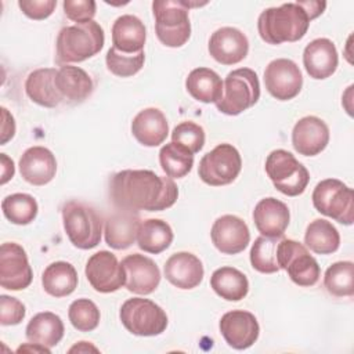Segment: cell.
<instances>
[{
  "label": "cell",
  "instance_id": "cell-1",
  "mask_svg": "<svg viewBox=\"0 0 354 354\" xmlns=\"http://www.w3.org/2000/svg\"><path fill=\"white\" fill-rule=\"evenodd\" d=\"M109 192L116 207L136 212L166 210L178 196V188L170 177L145 169L118 171L111 178Z\"/></svg>",
  "mask_w": 354,
  "mask_h": 354
},
{
  "label": "cell",
  "instance_id": "cell-2",
  "mask_svg": "<svg viewBox=\"0 0 354 354\" xmlns=\"http://www.w3.org/2000/svg\"><path fill=\"white\" fill-rule=\"evenodd\" d=\"M307 12L296 3H283L279 7L266 8L257 19L260 37L268 44L297 41L304 37L310 26Z\"/></svg>",
  "mask_w": 354,
  "mask_h": 354
},
{
  "label": "cell",
  "instance_id": "cell-3",
  "mask_svg": "<svg viewBox=\"0 0 354 354\" xmlns=\"http://www.w3.org/2000/svg\"><path fill=\"white\" fill-rule=\"evenodd\" d=\"M104 41V29L94 19L64 26L57 36V61L62 65L86 61L101 51Z\"/></svg>",
  "mask_w": 354,
  "mask_h": 354
},
{
  "label": "cell",
  "instance_id": "cell-4",
  "mask_svg": "<svg viewBox=\"0 0 354 354\" xmlns=\"http://www.w3.org/2000/svg\"><path fill=\"white\" fill-rule=\"evenodd\" d=\"M260 98V82L250 68L231 71L223 82V95L216 102L221 113L235 116L253 106Z\"/></svg>",
  "mask_w": 354,
  "mask_h": 354
},
{
  "label": "cell",
  "instance_id": "cell-5",
  "mask_svg": "<svg viewBox=\"0 0 354 354\" xmlns=\"http://www.w3.org/2000/svg\"><path fill=\"white\" fill-rule=\"evenodd\" d=\"M61 212L64 230L75 248L87 250L100 243L102 220L91 206L77 201H68Z\"/></svg>",
  "mask_w": 354,
  "mask_h": 354
},
{
  "label": "cell",
  "instance_id": "cell-6",
  "mask_svg": "<svg viewBox=\"0 0 354 354\" xmlns=\"http://www.w3.org/2000/svg\"><path fill=\"white\" fill-rule=\"evenodd\" d=\"M189 8L184 0H155L152 12L155 18V32L166 47H181L191 36Z\"/></svg>",
  "mask_w": 354,
  "mask_h": 354
},
{
  "label": "cell",
  "instance_id": "cell-7",
  "mask_svg": "<svg viewBox=\"0 0 354 354\" xmlns=\"http://www.w3.org/2000/svg\"><path fill=\"white\" fill-rule=\"evenodd\" d=\"M313 205L321 214L335 221L351 225L354 221V194L350 187L337 178L319 181L313 191Z\"/></svg>",
  "mask_w": 354,
  "mask_h": 354
},
{
  "label": "cell",
  "instance_id": "cell-8",
  "mask_svg": "<svg viewBox=\"0 0 354 354\" xmlns=\"http://www.w3.org/2000/svg\"><path fill=\"white\" fill-rule=\"evenodd\" d=\"M264 167L274 187L283 195H301L308 185V170L289 151L274 149L267 156Z\"/></svg>",
  "mask_w": 354,
  "mask_h": 354
},
{
  "label": "cell",
  "instance_id": "cell-9",
  "mask_svg": "<svg viewBox=\"0 0 354 354\" xmlns=\"http://www.w3.org/2000/svg\"><path fill=\"white\" fill-rule=\"evenodd\" d=\"M123 326L136 336H158L167 326V315L149 299H127L119 311Z\"/></svg>",
  "mask_w": 354,
  "mask_h": 354
},
{
  "label": "cell",
  "instance_id": "cell-10",
  "mask_svg": "<svg viewBox=\"0 0 354 354\" xmlns=\"http://www.w3.org/2000/svg\"><path fill=\"white\" fill-rule=\"evenodd\" d=\"M278 266L286 270L289 278L299 286H313L318 282L321 268L307 248L297 241L281 238L277 249Z\"/></svg>",
  "mask_w": 354,
  "mask_h": 354
},
{
  "label": "cell",
  "instance_id": "cell-11",
  "mask_svg": "<svg viewBox=\"0 0 354 354\" xmlns=\"http://www.w3.org/2000/svg\"><path fill=\"white\" fill-rule=\"evenodd\" d=\"M242 169V159L238 149L231 144H218L205 153L199 162L198 174L201 180L212 187L231 184Z\"/></svg>",
  "mask_w": 354,
  "mask_h": 354
},
{
  "label": "cell",
  "instance_id": "cell-12",
  "mask_svg": "<svg viewBox=\"0 0 354 354\" xmlns=\"http://www.w3.org/2000/svg\"><path fill=\"white\" fill-rule=\"evenodd\" d=\"M264 84L267 91L279 101L295 98L303 86L301 71L289 58L272 59L264 71Z\"/></svg>",
  "mask_w": 354,
  "mask_h": 354
},
{
  "label": "cell",
  "instance_id": "cell-13",
  "mask_svg": "<svg viewBox=\"0 0 354 354\" xmlns=\"http://www.w3.org/2000/svg\"><path fill=\"white\" fill-rule=\"evenodd\" d=\"M33 279L25 249L15 242H4L0 248V285L8 290H22Z\"/></svg>",
  "mask_w": 354,
  "mask_h": 354
},
{
  "label": "cell",
  "instance_id": "cell-14",
  "mask_svg": "<svg viewBox=\"0 0 354 354\" xmlns=\"http://www.w3.org/2000/svg\"><path fill=\"white\" fill-rule=\"evenodd\" d=\"M86 278L91 288L100 293L119 290L126 281L124 270L116 256L108 250L94 253L86 263Z\"/></svg>",
  "mask_w": 354,
  "mask_h": 354
},
{
  "label": "cell",
  "instance_id": "cell-15",
  "mask_svg": "<svg viewBox=\"0 0 354 354\" xmlns=\"http://www.w3.org/2000/svg\"><path fill=\"white\" fill-rule=\"evenodd\" d=\"M220 332L227 344L235 350H245L259 339L260 326L256 317L245 310H232L220 319Z\"/></svg>",
  "mask_w": 354,
  "mask_h": 354
},
{
  "label": "cell",
  "instance_id": "cell-16",
  "mask_svg": "<svg viewBox=\"0 0 354 354\" xmlns=\"http://www.w3.org/2000/svg\"><path fill=\"white\" fill-rule=\"evenodd\" d=\"M126 281L124 286L136 295H151L159 286L160 270L155 261L144 254H127L122 260Z\"/></svg>",
  "mask_w": 354,
  "mask_h": 354
},
{
  "label": "cell",
  "instance_id": "cell-17",
  "mask_svg": "<svg viewBox=\"0 0 354 354\" xmlns=\"http://www.w3.org/2000/svg\"><path fill=\"white\" fill-rule=\"evenodd\" d=\"M210 236L216 249L224 254H238L243 252L250 241L246 223L234 214L218 217L212 225Z\"/></svg>",
  "mask_w": 354,
  "mask_h": 354
},
{
  "label": "cell",
  "instance_id": "cell-18",
  "mask_svg": "<svg viewBox=\"0 0 354 354\" xmlns=\"http://www.w3.org/2000/svg\"><path fill=\"white\" fill-rule=\"evenodd\" d=\"M209 54L223 65H234L245 59L249 51L246 35L232 26L214 30L209 39Z\"/></svg>",
  "mask_w": 354,
  "mask_h": 354
},
{
  "label": "cell",
  "instance_id": "cell-19",
  "mask_svg": "<svg viewBox=\"0 0 354 354\" xmlns=\"http://www.w3.org/2000/svg\"><path fill=\"white\" fill-rule=\"evenodd\" d=\"M329 142V127L317 116H304L296 122L292 130V145L303 156L321 153Z\"/></svg>",
  "mask_w": 354,
  "mask_h": 354
},
{
  "label": "cell",
  "instance_id": "cell-20",
  "mask_svg": "<svg viewBox=\"0 0 354 354\" xmlns=\"http://www.w3.org/2000/svg\"><path fill=\"white\" fill-rule=\"evenodd\" d=\"M339 64L337 50L332 40L318 37L310 41L303 51V65L310 77L322 80L332 76Z\"/></svg>",
  "mask_w": 354,
  "mask_h": 354
},
{
  "label": "cell",
  "instance_id": "cell-21",
  "mask_svg": "<svg viewBox=\"0 0 354 354\" xmlns=\"http://www.w3.org/2000/svg\"><path fill=\"white\" fill-rule=\"evenodd\" d=\"M19 173L22 178L32 185L48 184L57 173V160L54 153L46 147H30L19 159Z\"/></svg>",
  "mask_w": 354,
  "mask_h": 354
},
{
  "label": "cell",
  "instance_id": "cell-22",
  "mask_svg": "<svg viewBox=\"0 0 354 354\" xmlns=\"http://www.w3.org/2000/svg\"><path fill=\"white\" fill-rule=\"evenodd\" d=\"M166 279L178 289H194L203 279V264L189 252H177L171 254L163 267Z\"/></svg>",
  "mask_w": 354,
  "mask_h": 354
},
{
  "label": "cell",
  "instance_id": "cell-23",
  "mask_svg": "<svg viewBox=\"0 0 354 354\" xmlns=\"http://www.w3.org/2000/svg\"><path fill=\"white\" fill-rule=\"evenodd\" d=\"M289 207L279 199L272 196L264 198L254 206L253 221L263 236H283L285 230L289 225Z\"/></svg>",
  "mask_w": 354,
  "mask_h": 354
},
{
  "label": "cell",
  "instance_id": "cell-24",
  "mask_svg": "<svg viewBox=\"0 0 354 354\" xmlns=\"http://www.w3.org/2000/svg\"><path fill=\"white\" fill-rule=\"evenodd\" d=\"M140 216L136 210L119 209L105 220V242L116 250L130 248L137 241Z\"/></svg>",
  "mask_w": 354,
  "mask_h": 354
},
{
  "label": "cell",
  "instance_id": "cell-25",
  "mask_svg": "<svg viewBox=\"0 0 354 354\" xmlns=\"http://www.w3.org/2000/svg\"><path fill=\"white\" fill-rule=\"evenodd\" d=\"M131 133L141 145L158 147L169 134V123L160 109L145 108L134 116L131 122Z\"/></svg>",
  "mask_w": 354,
  "mask_h": 354
},
{
  "label": "cell",
  "instance_id": "cell-26",
  "mask_svg": "<svg viewBox=\"0 0 354 354\" xmlns=\"http://www.w3.org/2000/svg\"><path fill=\"white\" fill-rule=\"evenodd\" d=\"M55 87L62 101L68 104H80L90 97L94 83L84 69L66 64L57 72Z\"/></svg>",
  "mask_w": 354,
  "mask_h": 354
},
{
  "label": "cell",
  "instance_id": "cell-27",
  "mask_svg": "<svg viewBox=\"0 0 354 354\" xmlns=\"http://www.w3.org/2000/svg\"><path fill=\"white\" fill-rule=\"evenodd\" d=\"M147 40V29L140 18L136 15L124 14L112 25V47L122 53H140L144 51Z\"/></svg>",
  "mask_w": 354,
  "mask_h": 354
},
{
  "label": "cell",
  "instance_id": "cell-28",
  "mask_svg": "<svg viewBox=\"0 0 354 354\" xmlns=\"http://www.w3.org/2000/svg\"><path fill=\"white\" fill-rule=\"evenodd\" d=\"M57 69L40 68L30 72L25 82L26 95L44 108H55L62 102V98L55 87Z\"/></svg>",
  "mask_w": 354,
  "mask_h": 354
},
{
  "label": "cell",
  "instance_id": "cell-29",
  "mask_svg": "<svg viewBox=\"0 0 354 354\" xmlns=\"http://www.w3.org/2000/svg\"><path fill=\"white\" fill-rule=\"evenodd\" d=\"M188 94L203 104L217 102L223 95V80L210 68H195L185 79Z\"/></svg>",
  "mask_w": 354,
  "mask_h": 354
},
{
  "label": "cell",
  "instance_id": "cell-30",
  "mask_svg": "<svg viewBox=\"0 0 354 354\" xmlns=\"http://www.w3.org/2000/svg\"><path fill=\"white\" fill-rule=\"evenodd\" d=\"M64 322L57 314L43 311L30 318L26 325L25 335L30 343L41 344L50 348L61 342L64 337Z\"/></svg>",
  "mask_w": 354,
  "mask_h": 354
},
{
  "label": "cell",
  "instance_id": "cell-31",
  "mask_svg": "<svg viewBox=\"0 0 354 354\" xmlns=\"http://www.w3.org/2000/svg\"><path fill=\"white\" fill-rule=\"evenodd\" d=\"M41 285L53 297L69 296L77 288V272L68 261L51 263L41 274Z\"/></svg>",
  "mask_w": 354,
  "mask_h": 354
},
{
  "label": "cell",
  "instance_id": "cell-32",
  "mask_svg": "<svg viewBox=\"0 0 354 354\" xmlns=\"http://www.w3.org/2000/svg\"><path fill=\"white\" fill-rule=\"evenodd\" d=\"M210 286L221 299L228 301H239L249 292V281L246 275L234 267L217 268L210 277Z\"/></svg>",
  "mask_w": 354,
  "mask_h": 354
},
{
  "label": "cell",
  "instance_id": "cell-33",
  "mask_svg": "<svg viewBox=\"0 0 354 354\" xmlns=\"http://www.w3.org/2000/svg\"><path fill=\"white\" fill-rule=\"evenodd\" d=\"M171 227L160 218H148L140 223L137 232L138 248L147 253L159 254L173 242Z\"/></svg>",
  "mask_w": 354,
  "mask_h": 354
},
{
  "label": "cell",
  "instance_id": "cell-34",
  "mask_svg": "<svg viewBox=\"0 0 354 354\" xmlns=\"http://www.w3.org/2000/svg\"><path fill=\"white\" fill-rule=\"evenodd\" d=\"M304 243L317 254H330L339 249L340 235L330 221L315 218L306 228Z\"/></svg>",
  "mask_w": 354,
  "mask_h": 354
},
{
  "label": "cell",
  "instance_id": "cell-35",
  "mask_svg": "<svg viewBox=\"0 0 354 354\" xmlns=\"http://www.w3.org/2000/svg\"><path fill=\"white\" fill-rule=\"evenodd\" d=\"M159 163L167 177L183 178L194 166V153L171 141L160 148Z\"/></svg>",
  "mask_w": 354,
  "mask_h": 354
},
{
  "label": "cell",
  "instance_id": "cell-36",
  "mask_svg": "<svg viewBox=\"0 0 354 354\" xmlns=\"http://www.w3.org/2000/svg\"><path fill=\"white\" fill-rule=\"evenodd\" d=\"M3 214L8 221L17 225L30 224L37 216V202L29 194H11L1 201Z\"/></svg>",
  "mask_w": 354,
  "mask_h": 354
},
{
  "label": "cell",
  "instance_id": "cell-37",
  "mask_svg": "<svg viewBox=\"0 0 354 354\" xmlns=\"http://www.w3.org/2000/svg\"><path fill=\"white\" fill-rule=\"evenodd\" d=\"M324 286L335 297L354 295V264L353 261H336L328 267L324 275Z\"/></svg>",
  "mask_w": 354,
  "mask_h": 354
},
{
  "label": "cell",
  "instance_id": "cell-38",
  "mask_svg": "<svg viewBox=\"0 0 354 354\" xmlns=\"http://www.w3.org/2000/svg\"><path fill=\"white\" fill-rule=\"evenodd\" d=\"M282 236H259L250 249V264L252 267L263 274L278 272L281 268L278 266L277 249Z\"/></svg>",
  "mask_w": 354,
  "mask_h": 354
},
{
  "label": "cell",
  "instance_id": "cell-39",
  "mask_svg": "<svg viewBox=\"0 0 354 354\" xmlns=\"http://www.w3.org/2000/svg\"><path fill=\"white\" fill-rule=\"evenodd\" d=\"M144 59H145L144 51L129 54V53H122L115 47H111L105 57L108 71L119 77H130L137 72H140L144 65Z\"/></svg>",
  "mask_w": 354,
  "mask_h": 354
},
{
  "label": "cell",
  "instance_id": "cell-40",
  "mask_svg": "<svg viewBox=\"0 0 354 354\" xmlns=\"http://www.w3.org/2000/svg\"><path fill=\"white\" fill-rule=\"evenodd\" d=\"M68 317L75 329L79 332H91L100 324V310L90 299H77L71 303Z\"/></svg>",
  "mask_w": 354,
  "mask_h": 354
},
{
  "label": "cell",
  "instance_id": "cell-41",
  "mask_svg": "<svg viewBox=\"0 0 354 354\" xmlns=\"http://www.w3.org/2000/svg\"><path fill=\"white\" fill-rule=\"evenodd\" d=\"M171 141L191 153H196L205 145V130L194 122H181L173 129Z\"/></svg>",
  "mask_w": 354,
  "mask_h": 354
},
{
  "label": "cell",
  "instance_id": "cell-42",
  "mask_svg": "<svg viewBox=\"0 0 354 354\" xmlns=\"http://www.w3.org/2000/svg\"><path fill=\"white\" fill-rule=\"evenodd\" d=\"M64 12L66 18L76 24H86L93 21L97 10L94 0H65Z\"/></svg>",
  "mask_w": 354,
  "mask_h": 354
},
{
  "label": "cell",
  "instance_id": "cell-43",
  "mask_svg": "<svg viewBox=\"0 0 354 354\" xmlns=\"http://www.w3.org/2000/svg\"><path fill=\"white\" fill-rule=\"evenodd\" d=\"M25 306L17 297H11L7 295L0 296V324L7 325H18L25 318Z\"/></svg>",
  "mask_w": 354,
  "mask_h": 354
},
{
  "label": "cell",
  "instance_id": "cell-44",
  "mask_svg": "<svg viewBox=\"0 0 354 354\" xmlns=\"http://www.w3.org/2000/svg\"><path fill=\"white\" fill-rule=\"evenodd\" d=\"M18 6L26 17L40 21L48 18L54 12L57 0H19Z\"/></svg>",
  "mask_w": 354,
  "mask_h": 354
},
{
  "label": "cell",
  "instance_id": "cell-45",
  "mask_svg": "<svg viewBox=\"0 0 354 354\" xmlns=\"http://www.w3.org/2000/svg\"><path fill=\"white\" fill-rule=\"evenodd\" d=\"M1 118H3V123H1V140H0V144L4 145L15 134V122H14L12 115L4 106H1Z\"/></svg>",
  "mask_w": 354,
  "mask_h": 354
},
{
  "label": "cell",
  "instance_id": "cell-46",
  "mask_svg": "<svg viewBox=\"0 0 354 354\" xmlns=\"http://www.w3.org/2000/svg\"><path fill=\"white\" fill-rule=\"evenodd\" d=\"M300 4V7L307 12L310 21H313L314 18L319 17L324 10L326 8V3L325 1H313V0H306V1H297Z\"/></svg>",
  "mask_w": 354,
  "mask_h": 354
},
{
  "label": "cell",
  "instance_id": "cell-47",
  "mask_svg": "<svg viewBox=\"0 0 354 354\" xmlns=\"http://www.w3.org/2000/svg\"><path fill=\"white\" fill-rule=\"evenodd\" d=\"M0 159H1V184H6L8 180H11L14 177L15 173V167H14V162L12 159H10L6 153H0Z\"/></svg>",
  "mask_w": 354,
  "mask_h": 354
},
{
  "label": "cell",
  "instance_id": "cell-48",
  "mask_svg": "<svg viewBox=\"0 0 354 354\" xmlns=\"http://www.w3.org/2000/svg\"><path fill=\"white\" fill-rule=\"evenodd\" d=\"M17 351H18V353H22V351L32 353V351H33V353H47V354L51 353V350H50L48 347H44V346H41V344H36V343H26V344L18 347Z\"/></svg>",
  "mask_w": 354,
  "mask_h": 354
},
{
  "label": "cell",
  "instance_id": "cell-49",
  "mask_svg": "<svg viewBox=\"0 0 354 354\" xmlns=\"http://www.w3.org/2000/svg\"><path fill=\"white\" fill-rule=\"evenodd\" d=\"M88 353V351H94V353H98V348L91 346L88 342H79L77 344H75L73 347L69 348V353Z\"/></svg>",
  "mask_w": 354,
  "mask_h": 354
}]
</instances>
